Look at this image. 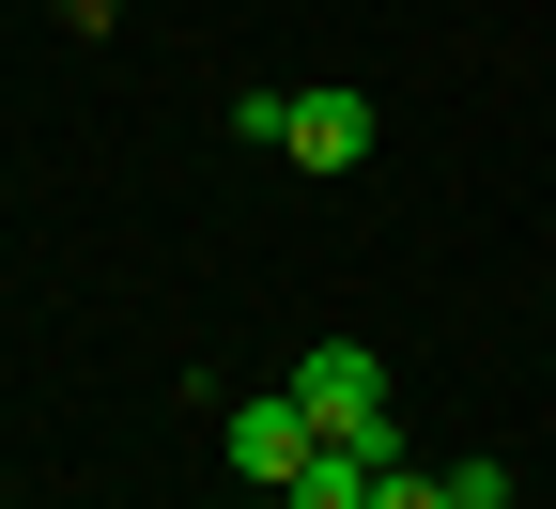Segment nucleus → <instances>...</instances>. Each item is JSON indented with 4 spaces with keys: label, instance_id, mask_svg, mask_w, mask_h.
I'll return each instance as SVG.
<instances>
[{
    "label": "nucleus",
    "instance_id": "39448f33",
    "mask_svg": "<svg viewBox=\"0 0 556 509\" xmlns=\"http://www.w3.org/2000/svg\"><path fill=\"white\" fill-rule=\"evenodd\" d=\"M371 509H464V494H448V479H417V463H387V479H371Z\"/></svg>",
    "mask_w": 556,
    "mask_h": 509
},
{
    "label": "nucleus",
    "instance_id": "423d86ee",
    "mask_svg": "<svg viewBox=\"0 0 556 509\" xmlns=\"http://www.w3.org/2000/svg\"><path fill=\"white\" fill-rule=\"evenodd\" d=\"M263 509H294V494H263Z\"/></svg>",
    "mask_w": 556,
    "mask_h": 509
},
{
    "label": "nucleus",
    "instance_id": "f257e3e1",
    "mask_svg": "<svg viewBox=\"0 0 556 509\" xmlns=\"http://www.w3.org/2000/svg\"><path fill=\"white\" fill-rule=\"evenodd\" d=\"M309 448H325V417H309L294 386H248V402H217V463H232L248 494H278V479L309 463Z\"/></svg>",
    "mask_w": 556,
    "mask_h": 509
},
{
    "label": "nucleus",
    "instance_id": "7ed1b4c3",
    "mask_svg": "<svg viewBox=\"0 0 556 509\" xmlns=\"http://www.w3.org/2000/svg\"><path fill=\"white\" fill-rule=\"evenodd\" d=\"M278 155H294V170H356V155H371V93H294Z\"/></svg>",
    "mask_w": 556,
    "mask_h": 509
},
{
    "label": "nucleus",
    "instance_id": "20e7f679",
    "mask_svg": "<svg viewBox=\"0 0 556 509\" xmlns=\"http://www.w3.org/2000/svg\"><path fill=\"white\" fill-rule=\"evenodd\" d=\"M371 479H387V463L356 448V432H325V448H309L294 479H278V494H294V509H371Z\"/></svg>",
    "mask_w": 556,
    "mask_h": 509
},
{
    "label": "nucleus",
    "instance_id": "f03ea898",
    "mask_svg": "<svg viewBox=\"0 0 556 509\" xmlns=\"http://www.w3.org/2000/svg\"><path fill=\"white\" fill-rule=\"evenodd\" d=\"M294 402H309L325 432H387V355H371V340H309V355H294Z\"/></svg>",
    "mask_w": 556,
    "mask_h": 509
}]
</instances>
